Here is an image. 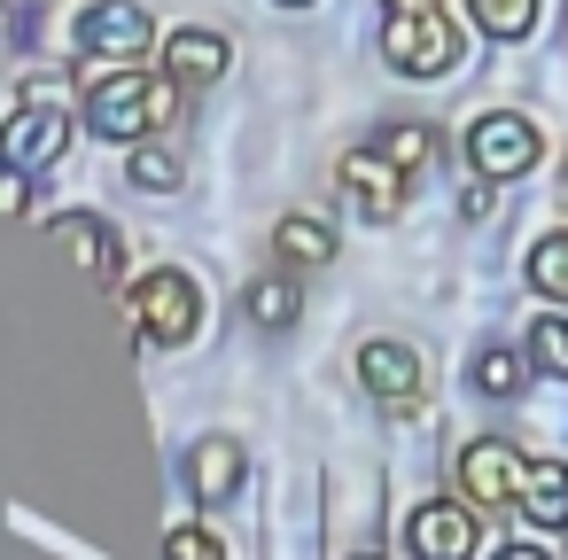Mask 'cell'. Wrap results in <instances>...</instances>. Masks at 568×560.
Masks as SVG:
<instances>
[{"label":"cell","mask_w":568,"mask_h":560,"mask_svg":"<svg viewBox=\"0 0 568 560\" xmlns=\"http://www.w3.org/2000/svg\"><path fill=\"white\" fill-rule=\"evenodd\" d=\"M180 110V79H156V71H110L87 86V125L102 141H149L156 125H172Z\"/></svg>","instance_id":"6da1fadb"},{"label":"cell","mask_w":568,"mask_h":560,"mask_svg":"<svg viewBox=\"0 0 568 560\" xmlns=\"http://www.w3.org/2000/svg\"><path fill=\"white\" fill-rule=\"evenodd\" d=\"M125 312H133V327H141L149 343H187V335L203 327V288H195L180 265H156V273H141V281L125 288Z\"/></svg>","instance_id":"7a4b0ae2"},{"label":"cell","mask_w":568,"mask_h":560,"mask_svg":"<svg viewBox=\"0 0 568 560\" xmlns=\"http://www.w3.org/2000/svg\"><path fill=\"white\" fill-rule=\"evenodd\" d=\"M382 55H389L405 79H452V71H459V32H452L444 9L389 17V24H382Z\"/></svg>","instance_id":"3957f363"},{"label":"cell","mask_w":568,"mask_h":560,"mask_svg":"<svg viewBox=\"0 0 568 560\" xmlns=\"http://www.w3.org/2000/svg\"><path fill=\"white\" fill-rule=\"evenodd\" d=\"M467 164H475L483 180H521V172L537 164V125L514 118V110L475 118V125H467Z\"/></svg>","instance_id":"277c9868"},{"label":"cell","mask_w":568,"mask_h":560,"mask_svg":"<svg viewBox=\"0 0 568 560\" xmlns=\"http://www.w3.org/2000/svg\"><path fill=\"white\" fill-rule=\"evenodd\" d=\"M521 482H529V459H521L514 444L483 436V444L459 451V490H467L475 506H521Z\"/></svg>","instance_id":"5b68a950"},{"label":"cell","mask_w":568,"mask_h":560,"mask_svg":"<svg viewBox=\"0 0 568 560\" xmlns=\"http://www.w3.org/2000/svg\"><path fill=\"white\" fill-rule=\"evenodd\" d=\"M79 48L110 55V63H133L149 48V9H141V0H94V9L79 17Z\"/></svg>","instance_id":"8992f818"},{"label":"cell","mask_w":568,"mask_h":560,"mask_svg":"<svg viewBox=\"0 0 568 560\" xmlns=\"http://www.w3.org/2000/svg\"><path fill=\"white\" fill-rule=\"evenodd\" d=\"M405 544H413V560H475V513L452 498H428L405 521Z\"/></svg>","instance_id":"52a82bcc"},{"label":"cell","mask_w":568,"mask_h":560,"mask_svg":"<svg viewBox=\"0 0 568 560\" xmlns=\"http://www.w3.org/2000/svg\"><path fill=\"white\" fill-rule=\"evenodd\" d=\"M343 187L366 218H397L405 211V164H389L382 149H351L343 156Z\"/></svg>","instance_id":"ba28073f"},{"label":"cell","mask_w":568,"mask_h":560,"mask_svg":"<svg viewBox=\"0 0 568 560\" xmlns=\"http://www.w3.org/2000/svg\"><path fill=\"white\" fill-rule=\"evenodd\" d=\"M71 149V118L63 110H17L9 118V172L24 180V172H40V164H55Z\"/></svg>","instance_id":"9c48e42d"},{"label":"cell","mask_w":568,"mask_h":560,"mask_svg":"<svg viewBox=\"0 0 568 560\" xmlns=\"http://www.w3.org/2000/svg\"><path fill=\"white\" fill-rule=\"evenodd\" d=\"M55 250H71V265H79L87 281H110L125 242L110 234V218H94V211H63V218H55Z\"/></svg>","instance_id":"30bf717a"},{"label":"cell","mask_w":568,"mask_h":560,"mask_svg":"<svg viewBox=\"0 0 568 560\" xmlns=\"http://www.w3.org/2000/svg\"><path fill=\"white\" fill-rule=\"evenodd\" d=\"M242 475H250V451H242L234 436H203V444L187 451V482H195L203 506H226V498L242 490Z\"/></svg>","instance_id":"8fae6325"},{"label":"cell","mask_w":568,"mask_h":560,"mask_svg":"<svg viewBox=\"0 0 568 560\" xmlns=\"http://www.w3.org/2000/svg\"><path fill=\"white\" fill-rule=\"evenodd\" d=\"M358 381H366L382 405L405 413V405L420 397V358H413L405 343H366V350H358Z\"/></svg>","instance_id":"7c38bea8"},{"label":"cell","mask_w":568,"mask_h":560,"mask_svg":"<svg viewBox=\"0 0 568 560\" xmlns=\"http://www.w3.org/2000/svg\"><path fill=\"white\" fill-rule=\"evenodd\" d=\"M226 63H234V48L219 32H172L164 40V79H180V86H211Z\"/></svg>","instance_id":"4fadbf2b"},{"label":"cell","mask_w":568,"mask_h":560,"mask_svg":"<svg viewBox=\"0 0 568 560\" xmlns=\"http://www.w3.org/2000/svg\"><path fill=\"white\" fill-rule=\"evenodd\" d=\"M521 513H529L537 529H568V459H529Z\"/></svg>","instance_id":"5bb4252c"},{"label":"cell","mask_w":568,"mask_h":560,"mask_svg":"<svg viewBox=\"0 0 568 560\" xmlns=\"http://www.w3.org/2000/svg\"><path fill=\"white\" fill-rule=\"evenodd\" d=\"M273 250H281L288 265H327V257H335V226L296 211V218H281V226H273Z\"/></svg>","instance_id":"9a60e30c"},{"label":"cell","mask_w":568,"mask_h":560,"mask_svg":"<svg viewBox=\"0 0 568 560\" xmlns=\"http://www.w3.org/2000/svg\"><path fill=\"white\" fill-rule=\"evenodd\" d=\"M475 389H490V397H521V389H529V366H521V350H506V343H483V350H475Z\"/></svg>","instance_id":"2e32d148"},{"label":"cell","mask_w":568,"mask_h":560,"mask_svg":"<svg viewBox=\"0 0 568 560\" xmlns=\"http://www.w3.org/2000/svg\"><path fill=\"white\" fill-rule=\"evenodd\" d=\"M374 149H382L389 164H405V172H420V164H436V133H428V125H413V118H397V125H382V133H374Z\"/></svg>","instance_id":"e0dca14e"},{"label":"cell","mask_w":568,"mask_h":560,"mask_svg":"<svg viewBox=\"0 0 568 560\" xmlns=\"http://www.w3.org/2000/svg\"><path fill=\"white\" fill-rule=\"evenodd\" d=\"M242 312H250L257 327H288V319H296V281H250V288H242Z\"/></svg>","instance_id":"ac0fdd59"},{"label":"cell","mask_w":568,"mask_h":560,"mask_svg":"<svg viewBox=\"0 0 568 560\" xmlns=\"http://www.w3.org/2000/svg\"><path fill=\"white\" fill-rule=\"evenodd\" d=\"M529 288L568 304V234H545V242L529 250Z\"/></svg>","instance_id":"d6986e66"},{"label":"cell","mask_w":568,"mask_h":560,"mask_svg":"<svg viewBox=\"0 0 568 560\" xmlns=\"http://www.w3.org/2000/svg\"><path fill=\"white\" fill-rule=\"evenodd\" d=\"M475 24H483L490 40H529L537 0H475Z\"/></svg>","instance_id":"ffe728a7"},{"label":"cell","mask_w":568,"mask_h":560,"mask_svg":"<svg viewBox=\"0 0 568 560\" xmlns=\"http://www.w3.org/2000/svg\"><path fill=\"white\" fill-rule=\"evenodd\" d=\"M529 366L537 374H568V312H545L529 327Z\"/></svg>","instance_id":"44dd1931"},{"label":"cell","mask_w":568,"mask_h":560,"mask_svg":"<svg viewBox=\"0 0 568 560\" xmlns=\"http://www.w3.org/2000/svg\"><path fill=\"white\" fill-rule=\"evenodd\" d=\"M172 180H180V164H172L164 149H141V156H133V187H149V195H172Z\"/></svg>","instance_id":"7402d4cb"},{"label":"cell","mask_w":568,"mask_h":560,"mask_svg":"<svg viewBox=\"0 0 568 560\" xmlns=\"http://www.w3.org/2000/svg\"><path fill=\"white\" fill-rule=\"evenodd\" d=\"M164 560H226V544L211 529H172L164 537Z\"/></svg>","instance_id":"603a6c76"},{"label":"cell","mask_w":568,"mask_h":560,"mask_svg":"<svg viewBox=\"0 0 568 560\" xmlns=\"http://www.w3.org/2000/svg\"><path fill=\"white\" fill-rule=\"evenodd\" d=\"M498 560H552V552H537V544H506Z\"/></svg>","instance_id":"cb8c5ba5"},{"label":"cell","mask_w":568,"mask_h":560,"mask_svg":"<svg viewBox=\"0 0 568 560\" xmlns=\"http://www.w3.org/2000/svg\"><path fill=\"white\" fill-rule=\"evenodd\" d=\"M420 9H436V0H389V17H420Z\"/></svg>","instance_id":"d4e9b609"},{"label":"cell","mask_w":568,"mask_h":560,"mask_svg":"<svg viewBox=\"0 0 568 560\" xmlns=\"http://www.w3.org/2000/svg\"><path fill=\"white\" fill-rule=\"evenodd\" d=\"M281 9H312V0H281Z\"/></svg>","instance_id":"484cf974"},{"label":"cell","mask_w":568,"mask_h":560,"mask_svg":"<svg viewBox=\"0 0 568 560\" xmlns=\"http://www.w3.org/2000/svg\"><path fill=\"white\" fill-rule=\"evenodd\" d=\"M358 560H382V552H358Z\"/></svg>","instance_id":"4316f807"},{"label":"cell","mask_w":568,"mask_h":560,"mask_svg":"<svg viewBox=\"0 0 568 560\" xmlns=\"http://www.w3.org/2000/svg\"><path fill=\"white\" fill-rule=\"evenodd\" d=\"M560 180H568V172H560Z\"/></svg>","instance_id":"83f0119b"}]
</instances>
